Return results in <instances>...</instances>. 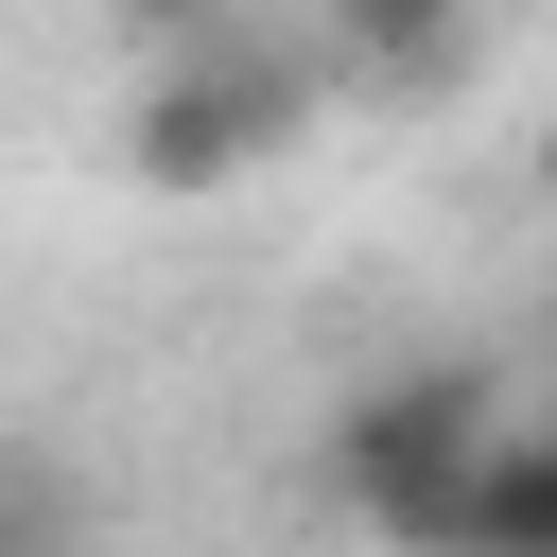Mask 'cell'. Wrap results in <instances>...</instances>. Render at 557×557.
<instances>
[{
	"label": "cell",
	"instance_id": "obj_4",
	"mask_svg": "<svg viewBox=\"0 0 557 557\" xmlns=\"http://www.w3.org/2000/svg\"><path fill=\"white\" fill-rule=\"evenodd\" d=\"M70 540H87V505H70V470L0 435V557H70Z\"/></svg>",
	"mask_w": 557,
	"mask_h": 557
},
{
	"label": "cell",
	"instance_id": "obj_5",
	"mask_svg": "<svg viewBox=\"0 0 557 557\" xmlns=\"http://www.w3.org/2000/svg\"><path fill=\"white\" fill-rule=\"evenodd\" d=\"M540 435H557V418H540Z\"/></svg>",
	"mask_w": 557,
	"mask_h": 557
},
{
	"label": "cell",
	"instance_id": "obj_3",
	"mask_svg": "<svg viewBox=\"0 0 557 557\" xmlns=\"http://www.w3.org/2000/svg\"><path fill=\"white\" fill-rule=\"evenodd\" d=\"M453 557H557V435H540V418H505V453L470 470Z\"/></svg>",
	"mask_w": 557,
	"mask_h": 557
},
{
	"label": "cell",
	"instance_id": "obj_2",
	"mask_svg": "<svg viewBox=\"0 0 557 557\" xmlns=\"http://www.w3.org/2000/svg\"><path fill=\"white\" fill-rule=\"evenodd\" d=\"M296 122H313V52L296 35H174L157 87L122 104V157H139V191H226Z\"/></svg>",
	"mask_w": 557,
	"mask_h": 557
},
{
	"label": "cell",
	"instance_id": "obj_1",
	"mask_svg": "<svg viewBox=\"0 0 557 557\" xmlns=\"http://www.w3.org/2000/svg\"><path fill=\"white\" fill-rule=\"evenodd\" d=\"M487 453H505V400H487L470 366H400V383H366V400L331 418V487H348V522L400 540V557H453Z\"/></svg>",
	"mask_w": 557,
	"mask_h": 557
}]
</instances>
